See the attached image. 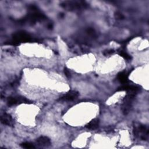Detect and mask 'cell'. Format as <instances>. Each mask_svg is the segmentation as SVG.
I'll list each match as a JSON object with an SVG mask.
<instances>
[{"mask_svg": "<svg viewBox=\"0 0 149 149\" xmlns=\"http://www.w3.org/2000/svg\"><path fill=\"white\" fill-rule=\"evenodd\" d=\"M136 93L133 92H127V94L124 98L123 103L122 107V112L124 115H127L131 108L132 104Z\"/></svg>", "mask_w": 149, "mask_h": 149, "instance_id": "obj_4", "label": "cell"}, {"mask_svg": "<svg viewBox=\"0 0 149 149\" xmlns=\"http://www.w3.org/2000/svg\"><path fill=\"white\" fill-rule=\"evenodd\" d=\"M133 132L134 136L139 139L147 140L148 139V129L146 126L141 123L134 122Z\"/></svg>", "mask_w": 149, "mask_h": 149, "instance_id": "obj_2", "label": "cell"}, {"mask_svg": "<svg viewBox=\"0 0 149 149\" xmlns=\"http://www.w3.org/2000/svg\"><path fill=\"white\" fill-rule=\"evenodd\" d=\"M61 5L69 10H74L84 8L86 4L83 1H65L61 3Z\"/></svg>", "mask_w": 149, "mask_h": 149, "instance_id": "obj_5", "label": "cell"}, {"mask_svg": "<svg viewBox=\"0 0 149 149\" xmlns=\"http://www.w3.org/2000/svg\"><path fill=\"white\" fill-rule=\"evenodd\" d=\"M114 50L113 49H106L105 51H103V54L105 56H108V55H110L111 54H112L114 52Z\"/></svg>", "mask_w": 149, "mask_h": 149, "instance_id": "obj_15", "label": "cell"}, {"mask_svg": "<svg viewBox=\"0 0 149 149\" xmlns=\"http://www.w3.org/2000/svg\"><path fill=\"white\" fill-rule=\"evenodd\" d=\"M29 12L26 16L23 18V22L30 23H34L36 22L43 20L45 16L41 13L35 6H30L29 7Z\"/></svg>", "mask_w": 149, "mask_h": 149, "instance_id": "obj_1", "label": "cell"}, {"mask_svg": "<svg viewBox=\"0 0 149 149\" xmlns=\"http://www.w3.org/2000/svg\"><path fill=\"white\" fill-rule=\"evenodd\" d=\"M140 90L139 87L135 85H123L119 87L117 91H126L127 92H133L136 93Z\"/></svg>", "mask_w": 149, "mask_h": 149, "instance_id": "obj_8", "label": "cell"}, {"mask_svg": "<svg viewBox=\"0 0 149 149\" xmlns=\"http://www.w3.org/2000/svg\"><path fill=\"white\" fill-rule=\"evenodd\" d=\"M115 17H116L117 19H122L124 18L123 15L121 13H120V12H116V13H115Z\"/></svg>", "mask_w": 149, "mask_h": 149, "instance_id": "obj_16", "label": "cell"}, {"mask_svg": "<svg viewBox=\"0 0 149 149\" xmlns=\"http://www.w3.org/2000/svg\"><path fill=\"white\" fill-rule=\"evenodd\" d=\"M64 73H65V76H66L67 77H70V71H69L66 68H64Z\"/></svg>", "mask_w": 149, "mask_h": 149, "instance_id": "obj_17", "label": "cell"}, {"mask_svg": "<svg viewBox=\"0 0 149 149\" xmlns=\"http://www.w3.org/2000/svg\"><path fill=\"white\" fill-rule=\"evenodd\" d=\"M31 40V37L29 33L24 31H19L13 35V39L9 41V44L16 45L20 42H27Z\"/></svg>", "mask_w": 149, "mask_h": 149, "instance_id": "obj_3", "label": "cell"}, {"mask_svg": "<svg viewBox=\"0 0 149 149\" xmlns=\"http://www.w3.org/2000/svg\"><path fill=\"white\" fill-rule=\"evenodd\" d=\"M118 80L122 83H125L128 80V73L126 71H123L118 73L117 76Z\"/></svg>", "mask_w": 149, "mask_h": 149, "instance_id": "obj_12", "label": "cell"}, {"mask_svg": "<svg viewBox=\"0 0 149 149\" xmlns=\"http://www.w3.org/2000/svg\"><path fill=\"white\" fill-rule=\"evenodd\" d=\"M100 121L98 119H94L91 120L86 125V127L90 130H95L99 126Z\"/></svg>", "mask_w": 149, "mask_h": 149, "instance_id": "obj_11", "label": "cell"}, {"mask_svg": "<svg viewBox=\"0 0 149 149\" xmlns=\"http://www.w3.org/2000/svg\"><path fill=\"white\" fill-rule=\"evenodd\" d=\"M119 55H120L121 56H122L124 59H126V60H130V59H131V56H130L127 53H126V52H124V51H120V52H119Z\"/></svg>", "mask_w": 149, "mask_h": 149, "instance_id": "obj_14", "label": "cell"}, {"mask_svg": "<svg viewBox=\"0 0 149 149\" xmlns=\"http://www.w3.org/2000/svg\"><path fill=\"white\" fill-rule=\"evenodd\" d=\"M30 101L23 97H10L8 98L7 103L8 105L12 106L17 104H21V103H29Z\"/></svg>", "mask_w": 149, "mask_h": 149, "instance_id": "obj_6", "label": "cell"}, {"mask_svg": "<svg viewBox=\"0 0 149 149\" xmlns=\"http://www.w3.org/2000/svg\"><path fill=\"white\" fill-rule=\"evenodd\" d=\"M20 146L23 148H35V146H34V144H32L31 143H30V142H24V143H22L20 144Z\"/></svg>", "mask_w": 149, "mask_h": 149, "instance_id": "obj_13", "label": "cell"}, {"mask_svg": "<svg viewBox=\"0 0 149 149\" xmlns=\"http://www.w3.org/2000/svg\"><path fill=\"white\" fill-rule=\"evenodd\" d=\"M1 122L2 123L8 126H12L13 125V120L12 116L6 113H4L1 115Z\"/></svg>", "mask_w": 149, "mask_h": 149, "instance_id": "obj_9", "label": "cell"}, {"mask_svg": "<svg viewBox=\"0 0 149 149\" xmlns=\"http://www.w3.org/2000/svg\"><path fill=\"white\" fill-rule=\"evenodd\" d=\"M79 96V93L75 90H71L59 98L61 101H72Z\"/></svg>", "mask_w": 149, "mask_h": 149, "instance_id": "obj_7", "label": "cell"}, {"mask_svg": "<svg viewBox=\"0 0 149 149\" xmlns=\"http://www.w3.org/2000/svg\"><path fill=\"white\" fill-rule=\"evenodd\" d=\"M37 143L42 147H47L51 144L50 139L47 136H40L37 139Z\"/></svg>", "mask_w": 149, "mask_h": 149, "instance_id": "obj_10", "label": "cell"}]
</instances>
